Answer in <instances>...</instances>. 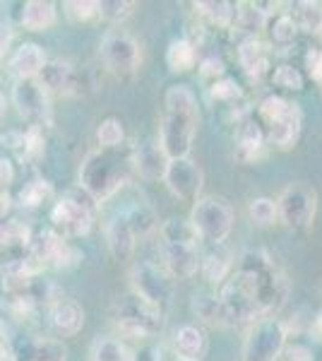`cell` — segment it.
I'll return each mask as SVG.
<instances>
[{
  "label": "cell",
  "instance_id": "obj_1",
  "mask_svg": "<svg viewBox=\"0 0 322 361\" xmlns=\"http://www.w3.org/2000/svg\"><path fill=\"white\" fill-rule=\"evenodd\" d=\"M289 294V284L274 260L265 250H248L241 255L238 267L231 270L219 289V304L224 308L226 325L255 323L272 318Z\"/></svg>",
  "mask_w": 322,
  "mask_h": 361
},
{
  "label": "cell",
  "instance_id": "obj_2",
  "mask_svg": "<svg viewBox=\"0 0 322 361\" xmlns=\"http://www.w3.org/2000/svg\"><path fill=\"white\" fill-rule=\"evenodd\" d=\"M163 121L159 130V147L166 159H185L192 149L197 123H200V106L190 87L173 85L163 97Z\"/></svg>",
  "mask_w": 322,
  "mask_h": 361
},
{
  "label": "cell",
  "instance_id": "obj_3",
  "mask_svg": "<svg viewBox=\"0 0 322 361\" xmlns=\"http://www.w3.org/2000/svg\"><path fill=\"white\" fill-rule=\"evenodd\" d=\"M132 157L120 154L118 149H99L85 157L80 166V185L89 200L104 202L113 197L130 178Z\"/></svg>",
  "mask_w": 322,
  "mask_h": 361
},
{
  "label": "cell",
  "instance_id": "obj_4",
  "mask_svg": "<svg viewBox=\"0 0 322 361\" xmlns=\"http://www.w3.org/2000/svg\"><path fill=\"white\" fill-rule=\"evenodd\" d=\"M257 123L265 130L267 142H272L279 149H291L301 137L303 128V114L298 104L289 102V99L279 94H269L257 106Z\"/></svg>",
  "mask_w": 322,
  "mask_h": 361
},
{
  "label": "cell",
  "instance_id": "obj_5",
  "mask_svg": "<svg viewBox=\"0 0 322 361\" xmlns=\"http://www.w3.org/2000/svg\"><path fill=\"white\" fill-rule=\"evenodd\" d=\"M113 320L125 337L147 340V337L161 335L163 325H166V313L130 292L113 304Z\"/></svg>",
  "mask_w": 322,
  "mask_h": 361
},
{
  "label": "cell",
  "instance_id": "obj_6",
  "mask_svg": "<svg viewBox=\"0 0 322 361\" xmlns=\"http://www.w3.org/2000/svg\"><path fill=\"white\" fill-rule=\"evenodd\" d=\"M190 224L202 241L221 246L233 229V209L224 197H197L190 212Z\"/></svg>",
  "mask_w": 322,
  "mask_h": 361
},
{
  "label": "cell",
  "instance_id": "obj_7",
  "mask_svg": "<svg viewBox=\"0 0 322 361\" xmlns=\"http://www.w3.org/2000/svg\"><path fill=\"white\" fill-rule=\"evenodd\" d=\"M277 202L279 219L296 231H306L313 226L315 214H318V190L308 183H291L284 188Z\"/></svg>",
  "mask_w": 322,
  "mask_h": 361
},
{
  "label": "cell",
  "instance_id": "obj_8",
  "mask_svg": "<svg viewBox=\"0 0 322 361\" xmlns=\"http://www.w3.org/2000/svg\"><path fill=\"white\" fill-rule=\"evenodd\" d=\"M286 325L279 318L255 320L243 345V361H279L286 347Z\"/></svg>",
  "mask_w": 322,
  "mask_h": 361
},
{
  "label": "cell",
  "instance_id": "obj_9",
  "mask_svg": "<svg viewBox=\"0 0 322 361\" xmlns=\"http://www.w3.org/2000/svg\"><path fill=\"white\" fill-rule=\"evenodd\" d=\"M27 265L34 272L39 270H49V267H73L82 260V253L78 248H73L70 243L56 231H41L37 238H32L29 243V258Z\"/></svg>",
  "mask_w": 322,
  "mask_h": 361
},
{
  "label": "cell",
  "instance_id": "obj_10",
  "mask_svg": "<svg viewBox=\"0 0 322 361\" xmlns=\"http://www.w3.org/2000/svg\"><path fill=\"white\" fill-rule=\"evenodd\" d=\"M132 294L166 311L173 301V277L154 263H137L130 272Z\"/></svg>",
  "mask_w": 322,
  "mask_h": 361
},
{
  "label": "cell",
  "instance_id": "obj_11",
  "mask_svg": "<svg viewBox=\"0 0 322 361\" xmlns=\"http://www.w3.org/2000/svg\"><path fill=\"white\" fill-rule=\"evenodd\" d=\"M51 222L66 236H85L92 229L94 212H92L89 202H85L82 197L70 193L66 197H61L54 205V209H51Z\"/></svg>",
  "mask_w": 322,
  "mask_h": 361
},
{
  "label": "cell",
  "instance_id": "obj_12",
  "mask_svg": "<svg viewBox=\"0 0 322 361\" xmlns=\"http://www.w3.org/2000/svg\"><path fill=\"white\" fill-rule=\"evenodd\" d=\"M163 183L171 190V195H175L183 202H197V195L202 190L204 176L202 169L185 157V159H168L166 171H163Z\"/></svg>",
  "mask_w": 322,
  "mask_h": 361
},
{
  "label": "cell",
  "instance_id": "obj_13",
  "mask_svg": "<svg viewBox=\"0 0 322 361\" xmlns=\"http://www.w3.org/2000/svg\"><path fill=\"white\" fill-rule=\"evenodd\" d=\"M101 61L111 73L128 78L140 68V44L128 34H106L101 42Z\"/></svg>",
  "mask_w": 322,
  "mask_h": 361
},
{
  "label": "cell",
  "instance_id": "obj_14",
  "mask_svg": "<svg viewBox=\"0 0 322 361\" xmlns=\"http://www.w3.org/2000/svg\"><path fill=\"white\" fill-rule=\"evenodd\" d=\"M207 102L212 104V109L221 116L224 121H236L241 123L243 118H248V99H245L243 90L238 87L236 80L221 78L216 82H209L207 87Z\"/></svg>",
  "mask_w": 322,
  "mask_h": 361
},
{
  "label": "cell",
  "instance_id": "obj_15",
  "mask_svg": "<svg viewBox=\"0 0 322 361\" xmlns=\"http://www.w3.org/2000/svg\"><path fill=\"white\" fill-rule=\"evenodd\" d=\"M161 258L166 265V272L173 279H190L200 272L202 253L200 243H173L161 241Z\"/></svg>",
  "mask_w": 322,
  "mask_h": 361
},
{
  "label": "cell",
  "instance_id": "obj_16",
  "mask_svg": "<svg viewBox=\"0 0 322 361\" xmlns=\"http://www.w3.org/2000/svg\"><path fill=\"white\" fill-rule=\"evenodd\" d=\"M15 106L25 118L32 121L34 126H39L44 121H49V92L41 87L37 78L32 80H17L13 90Z\"/></svg>",
  "mask_w": 322,
  "mask_h": 361
},
{
  "label": "cell",
  "instance_id": "obj_17",
  "mask_svg": "<svg viewBox=\"0 0 322 361\" xmlns=\"http://www.w3.org/2000/svg\"><path fill=\"white\" fill-rule=\"evenodd\" d=\"M233 157H236V161H241V164H253L262 157L265 152V130H262V126L257 123L255 118H243L241 123H238V130H236V137H233Z\"/></svg>",
  "mask_w": 322,
  "mask_h": 361
},
{
  "label": "cell",
  "instance_id": "obj_18",
  "mask_svg": "<svg viewBox=\"0 0 322 361\" xmlns=\"http://www.w3.org/2000/svg\"><path fill=\"white\" fill-rule=\"evenodd\" d=\"M238 63L250 80H262L272 70V46L262 39H245L238 44Z\"/></svg>",
  "mask_w": 322,
  "mask_h": 361
},
{
  "label": "cell",
  "instance_id": "obj_19",
  "mask_svg": "<svg viewBox=\"0 0 322 361\" xmlns=\"http://www.w3.org/2000/svg\"><path fill=\"white\" fill-rule=\"evenodd\" d=\"M46 92H61V94H70V92H82L80 90V75L75 73V68L68 61L54 58V61H46L41 73L37 75Z\"/></svg>",
  "mask_w": 322,
  "mask_h": 361
},
{
  "label": "cell",
  "instance_id": "obj_20",
  "mask_svg": "<svg viewBox=\"0 0 322 361\" xmlns=\"http://www.w3.org/2000/svg\"><path fill=\"white\" fill-rule=\"evenodd\" d=\"M85 325V311L78 301L70 299H58L51 306V328L56 330L61 337H73L78 335Z\"/></svg>",
  "mask_w": 322,
  "mask_h": 361
},
{
  "label": "cell",
  "instance_id": "obj_21",
  "mask_svg": "<svg viewBox=\"0 0 322 361\" xmlns=\"http://www.w3.org/2000/svg\"><path fill=\"white\" fill-rule=\"evenodd\" d=\"M173 352L185 361H202L207 354V335L197 325H183L173 337Z\"/></svg>",
  "mask_w": 322,
  "mask_h": 361
},
{
  "label": "cell",
  "instance_id": "obj_22",
  "mask_svg": "<svg viewBox=\"0 0 322 361\" xmlns=\"http://www.w3.org/2000/svg\"><path fill=\"white\" fill-rule=\"evenodd\" d=\"M267 20L269 17L257 3H238L231 29H233V34L241 37V42H245V39H257V32L265 29Z\"/></svg>",
  "mask_w": 322,
  "mask_h": 361
},
{
  "label": "cell",
  "instance_id": "obj_23",
  "mask_svg": "<svg viewBox=\"0 0 322 361\" xmlns=\"http://www.w3.org/2000/svg\"><path fill=\"white\" fill-rule=\"evenodd\" d=\"M132 164L144 178H163L168 159L161 152L159 142H144L132 152Z\"/></svg>",
  "mask_w": 322,
  "mask_h": 361
},
{
  "label": "cell",
  "instance_id": "obj_24",
  "mask_svg": "<svg viewBox=\"0 0 322 361\" xmlns=\"http://www.w3.org/2000/svg\"><path fill=\"white\" fill-rule=\"evenodd\" d=\"M44 63L46 56L37 44H22L10 58V70L17 75V80H32L41 73Z\"/></svg>",
  "mask_w": 322,
  "mask_h": 361
},
{
  "label": "cell",
  "instance_id": "obj_25",
  "mask_svg": "<svg viewBox=\"0 0 322 361\" xmlns=\"http://www.w3.org/2000/svg\"><path fill=\"white\" fill-rule=\"evenodd\" d=\"M106 243H109V250L113 253V258L128 260L132 255L137 238H135L130 224L125 222V217H123V214H120V217H116L113 222L106 226Z\"/></svg>",
  "mask_w": 322,
  "mask_h": 361
},
{
  "label": "cell",
  "instance_id": "obj_26",
  "mask_svg": "<svg viewBox=\"0 0 322 361\" xmlns=\"http://www.w3.org/2000/svg\"><path fill=\"white\" fill-rule=\"evenodd\" d=\"M34 275H37V272L27 265V260H10V263L0 270L3 287L15 296H25V292L32 289Z\"/></svg>",
  "mask_w": 322,
  "mask_h": 361
},
{
  "label": "cell",
  "instance_id": "obj_27",
  "mask_svg": "<svg viewBox=\"0 0 322 361\" xmlns=\"http://www.w3.org/2000/svg\"><path fill=\"white\" fill-rule=\"evenodd\" d=\"M22 25L29 32H44L56 25V5L49 0H29L22 8Z\"/></svg>",
  "mask_w": 322,
  "mask_h": 361
},
{
  "label": "cell",
  "instance_id": "obj_28",
  "mask_svg": "<svg viewBox=\"0 0 322 361\" xmlns=\"http://www.w3.org/2000/svg\"><path fill=\"white\" fill-rule=\"evenodd\" d=\"M25 361H66L68 359V347L61 340H51V337H39V340L27 342L22 349Z\"/></svg>",
  "mask_w": 322,
  "mask_h": 361
},
{
  "label": "cell",
  "instance_id": "obj_29",
  "mask_svg": "<svg viewBox=\"0 0 322 361\" xmlns=\"http://www.w3.org/2000/svg\"><path fill=\"white\" fill-rule=\"evenodd\" d=\"M197 63V46L190 39H173L166 49V66L171 73H188Z\"/></svg>",
  "mask_w": 322,
  "mask_h": 361
},
{
  "label": "cell",
  "instance_id": "obj_30",
  "mask_svg": "<svg viewBox=\"0 0 322 361\" xmlns=\"http://www.w3.org/2000/svg\"><path fill=\"white\" fill-rule=\"evenodd\" d=\"M236 5L238 3H226V0H200L192 8L197 10V15H202L209 25L219 29H231L233 17H236Z\"/></svg>",
  "mask_w": 322,
  "mask_h": 361
},
{
  "label": "cell",
  "instance_id": "obj_31",
  "mask_svg": "<svg viewBox=\"0 0 322 361\" xmlns=\"http://www.w3.org/2000/svg\"><path fill=\"white\" fill-rule=\"evenodd\" d=\"M265 29L269 34L272 46H279V49H289L298 37V27H296V22L291 20L289 13H277L274 17H269Z\"/></svg>",
  "mask_w": 322,
  "mask_h": 361
},
{
  "label": "cell",
  "instance_id": "obj_32",
  "mask_svg": "<svg viewBox=\"0 0 322 361\" xmlns=\"http://www.w3.org/2000/svg\"><path fill=\"white\" fill-rule=\"evenodd\" d=\"M289 15H291V20L296 22L298 32L322 34V5L320 3L301 0V3H294V10H291Z\"/></svg>",
  "mask_w": 322,
  "mask_h": 361
},
{
  "label": "cell",
  "instance_id": "obj_33",
  "mask_svg": "<svg viewBox=\"0 0 322 361\" xmlns=\"http://www.w3.org/2000/svg\"><path fill=\"white\" fill-rule=\"evenodd\" d=\"M231 270H233V263H231V255H228L226 250L216 248V250H212V253L202 255L200 272L212 284H221L228 275H231Z\"/></svg>",
  "mask_w": 322,
  "mask_h": 361
},
{
  "label": "cell",
  "instance_id": "obj_34",
  "mask_svg": "<svg viewBox=\"0 0 322 361\" xmlns=\"http://www.w3.org/2000/svg\"><path fill=\"white\" fill-rule=\"evenodd\" d=\"M123 217H125V222L130 224L135 238L149 236L151 231H154L156 226H159L156 212L149 205H132L130 209H125V212H123Z\"/></svg>",
  "mask_w": 322,
  "mask_h": 361
},
{
  "label": "cell",
  "instance_id": "obj_35",
  "mask_svg": "<svg viewBox=\"0 0 322 361\" xmlns=\"http://www.w3.org/2000/svg\"><path fill=\"white\" fill-rule=\"evenodd\" d=\"M192 311H195L197 318H202L204 323L209 325H226L224 318V308L219 304V296L209 294V292H200L192 296Z\"/></svg>",
  "mask_w": 322,
  "mask_h": 361
},
{
  "label": "cell",
  "instance_id": "obj_36",
  "mask_svg": "<svg viewBox=\"0 0 322 361\" xmlns=\"http://www.w3.org/2000/svg\"><path fill=\"white\" fill-rule=\"evenodd\" d=\"M92 361H132V354L116 337H99L92 347Z\"/></svg>",
  "mask_w": 322,
  "mask_h": 361
},
{
  "label": "cell",
  "instance_id": "obj_37",
  "mask_svg": "<svg viewBox=\"0 0 322 361\" xmlns=\"http://www.w3.org/2000/svg\"><path fill=\"white\" fill-rule=\"evenodd\" d=\"M161 241H173V243H200V236L192 229L190 219L171 217L161 224Z\"/></svg>",
  "mask_w": 322,
  "mask_h": 361
},
{
  "label": "cell",
  "instance_id": "obj_38",
  "mask_svg": "<svg viewBox=\"0 0 322 361\" xmlns=\"http://www.w3.org/2000/svg\"><path fill=\"white\" fill-rule=\"evenodd\" d=\"M32 243V231L22 222L0 224V248H27Z\"/></svg>",
  "mask_w": 322,
  "mask_h": 361
},
{
  "label": "cell",
  "instance_id": "obj_39",
  "mask_svg": "<svg viewBox=\"0 0 322 361\" xmlns=\"http://www.w3.org/2000/svg\"><path fill=\"white\" fill-rule=\"evenodd\" d=\"M248 214H250V222L255 226H272L279 219L277 214V202L272 197H255L253 202L248 205Z\"/></svg>",
  "mask_w": 322,
  "mask_h": 361
},
{
  "label": "cell",
  "instance_id": "obj_40",
  "mask_svg": "<svg viewBox=\"0 0 322 361\" xmlns=\"http://www.w3.org/2000/svg\"><path fill=\"white\" fill-rule=\"evenodd\" d=\"M97 140L101 149H120L123 140H125V130L118 118H104L97 128Z\"/></svg>",
  "mask_w": 322,
  "mask_h": 361
},
{
  "label": "cell",
  "instance_id": "obj_41",
  "mask_svg": "<svg viewBox=\"0 0 322 361\" xmlns=\"http://www.w3.org/2000/svg\"><path fill=\"white\" fill-rule=\"evenodd\" d=\"M272 82L282 87V90L301 92L306 87V78H303V73L298 68L289 66V63H282V66L272 68Z\"/></svg>",
  "mask_w": 322,
  "mask_h": 361
},
{
  "label": "cell",
  "instance_id": "obj_42",
  "mask_svg": "<svg viewBox=\"0 0 322 361\" xmlns=\"http://www.w3.org/2000/svg\"><path fill=\"white\" fill-rule=\"evenodd\" d=\"M51 183L44 178H34L29 180V183H25V188L20 190V202L25 207H39L41 202L46 200V197H51Z\"/></svg>",
  "mask_w": 322,
  "mask_h": 361
},
{
  "label": "cell",
  "instance_id": "obj_43",
  "mask_svg": "<svg viewBox=\"0 0 322 361\" xmlns=\"http://www.w3.org/2000/svg\"><path fill=\"white\" fill-rule=\"evenodd\" d=\"M97 8L101 20L116 25V22H123L132 15L135 3H130V0H101V3H97Z\"/></svg>",
  "mask_w": 322,
  "mask_h": 361
},
{
  "label": "cell",
  "instance_id": "obj_44",
  "mask_svg": "<svg viewBox=\"0 0 322 361\" xmlns=\"http://www.w3.org/2000/svg\"><path fill=\"white\" fill-rule=\"evenodd\" d=\"M63 10H66L68 20L73 22H89L92 17L99 15L97 3H92V0H68V3H63Z\"/></svg>",
  "mask_w": 322,
  "mask_h": 361
},
{
  "label": "cell",
  "instance_id": "obj_45",
  "mask_svg": "<svg viewBox=\"0 0 322 361\" xmlns=\"http://www.w3.org/2000/svg\"><path fill=\"white\" fill-rule=\"evenodd\" d=\"M25 140H22V154L27 157V159H37V157L44 154V133H41L39 126H32L27 133H22Z\"/></svg>",
  "mask_w": 322,
  "mask_h": 361
},
{
  "label": "cell",
  "instance_id": "obj_46",
  "mask_svg": "<svg viewBox=\"0 0 322 361\" xmlns=\"http://www.w3.org/2000/svg\"><path fill=\"white\" fill-rule=\"evenodd\" d=\"M200 73H202V78H207V80H212V82H216V80H221V78H226V68H224V63H221V58H216V56H209V58H204V61L200 63Z\"/></svg>",
  "mask_w": 322,
  "mask_h": 361
},
{
  "label": "cell",
  "instance_id": "obj_47",
  "mask_svg": "<svg viewBox=\"0 0 322 361\" xmlns=\"http://www.w3.org/2000/svg\"><path fill=\"white\" fill-rule=\"evenodd\" d=\"M279 361H315V357H313V349H310L308 345L296 342V345H286L284 347Z\"/></svg>",
  "mask_w": 322,
  "mask_h": 361
},
{
  "label": "cell",
  "instance_id": "obj_48",
  "mask_svg": "<svg viewBox=\"0 0 322 361\" xmlns=\"http://www.w3.org/2000/svg\"><path fill=\"white\" fill-rule=\"evenodd\" d=\"M306 68H308V78L313 82L322 85V49H310L306 54Z\"/></svg>",
  "mask_w": 322,
  "mask_h": 361
},
{
  "label": "cell",
  "instance_id": "obj_49",
  "mask_svg": "<svg viewBox=\"0 0 322 361\" xmlns=\"http://www.w3.org/2000/svg\"><path fill=\"white\" fill-rule=\"evenodd\" d=\"M15 178V171H13V164H10V159H5V157H0V190H5L10 183H13Z\"/></svg>",
  "mask_w": 322,
  "mask_h": 361
},
{
  "label": "cell",
  "instance_id": "obj_50",
  "mask_svg": "<svg viewBox=\"0 0 322 361\" xmlns=\"http://www.w3.org/2000/svg\"><path fill=\"white\" fill-rule=\"evenodd\" d=\"M154 361H185V359H180L178 354L173 352V349L156 347V357H154Z\"/></svg>",
  "mask_w": 322,
  "mask_h": 361
},
{
  "label": "cell",
  "instance_id": "obj_51",
  "mask_svg": "<svg viewBox=\"0 0 322 361\" xmlns=\"http://www.w3.org/2000/svg\"><path fill=\"white\" fill-rule=\"evenodd\" d=\"M10 39H13V32H10L8 25H0V56H5L10 46Z\"/></svg>",
  "mask_w": 322,
  "mask_h": 361
},
{
  "label": "cell",
  "instance_id": "obj_52",
  "mask_svg": "<svg viewBox=\"0 0 322 361\" xmlns=\"http://www.w3.org/2000/svg\"><path fill=\"white\" fill-rule=\"evenodd\" d=\"M10 207H13V200H10V195L5 193V190H0V219H5V214L10 212Z\"/></svg>",
  "mask_w": 322,
  "mask_h": 361
},
{
  "label": "cell",
  "instance_id": "obj_53",
  "mask_svg": "<svg viewBox=\"0 0 322 361\" xmlns=\"http://www.w3.org/2000/svg\"><path fill=\"white\" fill-rule=\"evenodd\" d=\"M315 328H318V333H320V337H322V311L318 313V318H315Z\"/></svg>",
  "mask_w": 322,
  "mask_h": 361
},
{
  "label": "cell",
  "instance_id": "obj_54",
  "mask_svg": "<svg viewBox=\"0 0 322 361\" xmlns=\"http://www.w3.org/2000/svg\"><path fill=\"white\" fill-rule=\"evenodd\" d=\"M3 114H5V99L0 94V118H3Z\"/></svg>",
  "mask_w": 322,
  "mask_h": 361
}]
</instances>
